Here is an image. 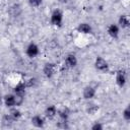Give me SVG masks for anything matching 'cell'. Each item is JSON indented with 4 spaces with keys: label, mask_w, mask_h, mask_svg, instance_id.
<instances>
[{
    "label": "cell",
    "mask_w": 130,
    "mask_h": 130,
    "mask_svg": "<svg viewBox=\"0 0 130 130\" xmlns=\"http://www.w3.org/2000/svg\"><path fill=\"white\" fill-rule=\"evenodd\" d=\"M78 64V59L76 57L75 54H72V53H69L66 55L65 59H64V65L66 68L68 69H73L77 66Z\"/></svg>",
    "instance_id": "52a82bcc"
},
{
    "label": "cell",
    "mask_w": 130,
    "mask_h": 130,
    "mask_svg": "<svg viewBox=\"0 0 130 130\" xmlns=\"http://www.w3.org/2000/svg\"><path fill=\"white\" fill-rule=\"evenodd\" d=\"M39 54H40V48H39V46H38L36 43L31 42V43H29V44L26 46V48H25V55H26L28 58L34 59V58H36Z\"/></svg>",
    "instance_id": "8992f818"
},
{
    "label": "cell",
    "mask_w": 130,
    "mask_h": 130,
    "mask_svg": "<svg viewBox=\"0 0 130 130\" xmlns=\"http://www.w3.org/2000/svg\"><path fill=\"white\" fill-rule=\"evenodd\" d=\"M76 30L82 35H90L92 32V26L88 22H80L76 26Z\"/></svg>",
    "instance_id": "7c38bea8"
},
{
    "label": "cell",
    "mask_w": 130,
    "mask_h": 130,
    "mask_svg": "<svg viewBox=\"0 0 130 130\" xmlns=\"http://www.w3.org/2000/svg\"><path fill=\"white\" fill-rule=\"evenodd\" d=\"M9 114H10V116L15 120V122H16V121H18V120L21 118V116H22L21 111H20L17 107L10 108V109H9Z\"/></svg>",
    "instance_id": "e0dca14e"
},
{
    "label": "cell",
    "mask_w": 130,
    "mask_h": 130,
    "mask_svg": "<svg viewBox=\"0 0 130 130\" xmlns=\"http://www.w3.org/2000/svg\"><path fill=\"white\" fill-rule=\"evenodd\" d=\"M120 29H121V28L118 26L117 23H111V24L108 26V28H107V32H108V35H109L110 38L116 40V39H118L119 36H120Z\"/></svg>",
    "instance_id": "8fae6325"
},
{
    "label": "cell",
    "mask_w": 130,
    "mask_h": 130,
    "mask_svg": "<svg viewBox=\"0 0 130 130\" xmlns=\"http://www.w3.org/2000/svg\"><path fill=\"white\" fill-rule=\"evenodd\" d=\"M122 117H123V119L125 120V121H130V106L128 105L124 110H123V112H122Z\"/></svg>",
    "instance_id": "ffe728a7"
},
{
    "label": "cell",
    "mask_w": 130,
    "mask_h": 130,
    "mask_svg": "<svg viewBox=\"0 0 130 130\" xmlns=\"http://www.w3.org/2000/svg\"><path fill=\"white\" fill-rule=\"evenodd\" d=\"M115 81L116 84L119 87H124L127 83V72L124 69H120L116 72V76H115Z\"/></svg>",
    "instance_id": "5b68a950"
},
{
    "label": "cell",
    "mask_w": 130,
    "mask_h": 130,
    "mask_svg": "<svg viewBox=\"0 0 130 130\" xmlns=\"http://www.w3.org/2000/svg\"><path fill=\"white\" fill-rule=\"evenodd\" d=\"M3 104V95L1 94V92H0V106Z\"/></svg>",
    "instance_id": "d4e9b609"
},
{
    "label": "cell",
    "mask_w": 130,
    "mask_h": 130,
    "mask_svg": "<svg viewBox=\"0 0 130 130\" xmlns=\"http://www.w3.org/2000/svg\"><path fill=\"white\" fill-rule=\"evenodd\" d=\"M86 111H87V113L89 115H94L99 111V106L98 105H90L89 107H87Z\"/></svg>",
    "instance_id": "44dd1931"
},
{
    "label": "cell",
    "mask_w": 130,
    "mask_h": 130,
    "mask_svg": "<svg viewBox=\"0 0 130 130\" xmlns=\"http://www.w3.org/2000/svg\"><path fill=\"white\" fill-rule=\"evenodd\" d=\"M57 113H58L57 107L55 105H49L46 107V109L44 111V116L48 120H53L57 116Z\"/></svg>",
    "instance_id": "30bf717a"
},
{
    "label": "cell",
    "mask_w": 130,
    "mask_h": 130,
    "mask_svg": "<svg viewBox=\"0 0 130 130\" xmlns=\"http://www.w3.org/2000/svg\"><path fill=\"white\" fill-rule=\"evenodd\" d=\"M93 66L95 68L96 71L99 72H102V73H105L109 70V63L108 61L102 57V56H98L95 59H94V63H93Z\"/></svg>",
    "instance_id": "3957f363"
},
{
    "label": "cell",
    "mask_w": 130,
    "mask_h": 130,
    "mask_svg": "<svg viewBox=\"0 0 130 130\" xmlns=\"http://www.w3.org/2000/svg\"><path fill=\"white\" fill-rule=\"evenodd\" d=\"M25 81V84H26V87L29 88V87H35L38 83V79L35 78V77H30L28 78L27 80H24Z\"/></svg>",
    "instance_id": "d6986e66"
},
{
    "label": "cell",
    "mask_w": 130,
    "mask_h": 130,
    "mask_svg": "<svg viewBox=\"0 0 130 130\" xmlns=\"http://www.w3.org/2000/svg\"><path fill=\"white\" fill-rule=\"evenodd\" d=\"M9 13L11 14V16L13 17H17L19 16V14L21 13V8L18 4H13L12 6H10L9 8Z\"/></svg>",
    "instance_id": "ac0fdd59"
},
{
    "label": "cell",
    "mask_w": 130,
    "mask_h": 130,
    "mask_svg": "<svg viewBox=\"0 0 130 130\" xmlns=\"http://www.w3.org/2000/svg\"><path fill=\"white\" fill-rule=\"evenodd\" d=\"M117 24L120 28L122 29H127L129 28L130 26V19H129V16L127 14H121L118 18V21H117Z\"/></svg>",
    "instance_id": "4fadbf2b"
},
{
    "label": "cell",
    "mask_w": 130,
    "mask_h": 130,
    "mask_svg": "<svg viewBox=\"0 0 130 130\" xmlns=\"http://www.w3.org/2000/svg\"><path fill=\"white\" fill-rule=\"evenodd\" d=\"M64 20V14L60 9H54L50 15V22L53 26L61 27Z\"/></svg>",
    "instance_id": "7a4b0ae2"
},
{
    "label": "cell",
    "mask_w": 130,
    "mask_h": 130,
    "mask_svg": "<svg viewBox=\"0 0 130 130\" xmlns=\"http://www.w3.org/2000/svg\"><path fill=\"white\" fill-rule=\"evenodd\" d=\"M14 122H15V120L10 116L9 113L3 115L2 120H1V124H2V126L7 127V128H8V127H11V126L14 124Z\"/></svg>",
    "instance_id": "2e32d148"
},
{
    "label": "cell",
    "mask_w": 130,
    "mask_h": 130,
    "mask_svg": "<svg viewBox=\"0 0 130 130\" xmlns=\"http://www.w3.org/2000/svg\"><path fill=\"white\" fill-rule=\"evenodd\" d=\"M57 116L59 117V120L68 121L69 120V117H70V110L68 108H62V109L58 110Z\"/></svg>",
    "instance_id": "9a60e30c"
},
{
    "label": "cell",
    "mask_w": 130,
    "mask_h": 130,
    "mask_svg": "<svg viewBox=\"0 0 130 130\" xmlns=\"http://www.w3.org/2000/svg\"><path fill=\"white\" fill-rule=\"evenodd\" d=\"M30 123L36 128H44L45 126V118L41 115H35L30 119Z\"/></svg>",
    "instance_id": "5bb4252c"
},
{
    "label": "cell",
    "mask_w": 130,
    "mask_h": 130,
    "mask_svg": "<svg viewBox=\"0 0 130 130\" xmlns=\"http://www.w3.org/2000/svg\"><path fill=\"white\" fill-rule=\"evenodd\" d=\"M57 72V66L53 62H48L43 67V74L46 78H52Z\"/></svg>",
    "instance_id": "277c9868"
},
{
    "label": "cell",
    "mask_w": 130,
    "mask_h": 130,
    "mask_svg": "<svg viewBox=\"0 0 130 130\" xmlns=\"http://www.w3.org/2000/svg\"><path fill=\"white\" fill-rule=\"evenodd\" d=\"M3 105L7 109L16 107V100H15L14 93H6V94H4L3 95Z\"/></svg>",
    "instance_id": "9c48e42d"
},
{
    "label": "cell",
    "mask_w": 130,
    "mask_h": 130,
    "mask_svg": "<svg viewBox=\"0 0 130 130\" xmlns=\"http://www.w3.org/2000/svg\"><path fill=\"white\" fill-rule=\"evenodd\" d=\"M95 94H96V89H95V87L92 86V85H86V86H84L83 89H82V96H83V99L86 100V101L92 100V99L95 96Z\"/></svg>",
    "instance_id": "ba28073f"
},
{
    "label": "cell",
    "mask_w": 130,
    "mask_h": 130,
    "mask_svg": "<svg viewBox=\"0 0 130 130\" xmlns=\"http://www.w3.org/2000/svg\"><path fill=\"white\" fill-rule=\"evenodd\" d=\"M57 127L58 128H61V129H68L69 128L68 121H62V120H60V122L57 124Z\"/></svg>",
    "instance_id": "cb8c5ba5"
},
{
    "label": "cell",
    "mask_w": 130,
    "mask_h": 130,
    "mask_svg": "<svg viewBox=\"0 0 130 130\" xmlns=\"http://www.w3.org/2000/svg\"><path fill=\"white\" fill-rule=\"evenodd\" d=\"M90 128H91V130H103L104 129V125L101 122H94L91 125Z\"/></svg>",
    "instance_id": "603a6c76"
},
{
    "label": "cell",
    "mask_w": 130,
    "mask_h": 130,
    "mask_svg": "<svg viewBox=\"0 0 130 130\" xmlns=\"http://www.w3.org/2000/svg\"><path fill=\"white\" fill-rule=\"evenodd\" d=\"M27 3L29 4V6L37 8V7H40L42 5L43 0H27Z\"/></svg>",
    "instance_id": "7402d4cb"
},
{
    "label": "cell",
    "mask_w": 130,
    "mask_h": 130,
    "mask_svg": "<svg viewBox=\"0 0 130 130\" xmlns=\"http://www.w3.org/2000/svg\"><path fill=\"white\" fill-rule=\"evenodd\" d=\"M26 84L25 81H19L13 88V93L15 95V100H16V107H19L23 104L24 102V98H25V93H26Z\"/></svg>",
    "instance_id": "6da1fadb"
}]
</instances>
